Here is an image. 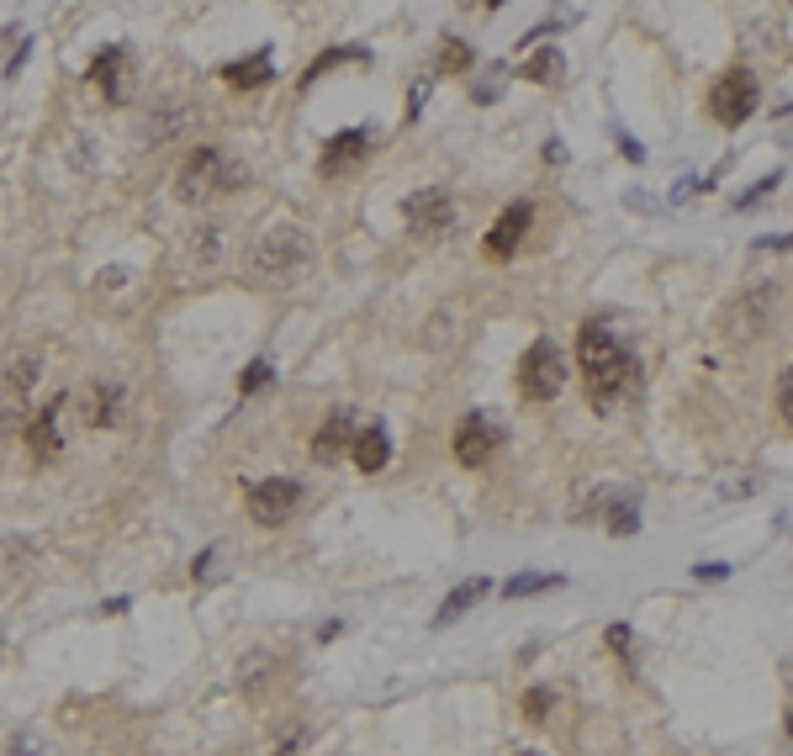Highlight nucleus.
<instances>
[{"mask_svg":"<svg viewBox=\"0 0 793 756\" xmlns=\"http://www.w3.org/2000/svg\"><path fill=\"white\" fill-rule=\"evenodd\" d=\"M577 360H582L587 402H593L598 413H608L619 397H630L635 381H640L635 355H630V349H624L614 334H608V328H598V323H582V334H577Z\"/></svg>","mask_w":793,"mask_h":756,"instance_id":"nucleus-1","label":"nucleus"},{"mask_svg":"<svg viewBox=\"0 0 793 756\" xmlns=\"http://www.w3.org/2000/svg\"><path fill=\"white\" fill-rule=\"evenodd\" d=\"M312 233L307 228H297V223H275L260 244L249 249V281H260V286H297L302 275L312 270Z\"/></svg>","mask_w":793,"mask_h":756,"instance_id":"nucleus-2","label":"nucleus"},{"mask_svg":"<svg viewBox=\"0 0 793 756\" xmlns=\"http://www.w3.org/2000/svg\"><path fill=\"white\" fill-rule=\"evenodd\" d=\"M244 186V164L233 154H223L217 143H201V149L186 154V164L175 170V196L186 207H212L217 196H228Z\"/></svg>","mask_w":793,"mask_h":756,"instance_id":"nucleus-3","label":"nucleus"},{"mask_svg":"<svg viewBox=\"0 0 793 756\" xmlns=\"http://www.w3.org/2000/svg\"><path fill=\"white\" fill-rule=\"evenodd\" d=\"M566 386V355L550 339H534L519 360V392L529 402H556Z\"/></svg>","mask_w":793,"mask_h":756,"instance_id":"nucleus-4","label":"nucleus"},{"mask_svg":"<svg viewBox=\"0 0 793 756\" xmlns=\"http://www.w3.org/2000/svg\"><path fill=\"white\" fill-rule=\"evenodd\" d=\"M244 503H249L254 524L281 529V524L297 519V508H302V482H291V476H265V482H249Z\"/></svg>","mask_w":793,"mask_h":756,"instance_id":"nucleus-5","label":"nucleus"},{"mask_svg":"<svg viewBox=\"0 0 793 756\" xmlns=\"http://www.w3.org/2000/svg\"><path fill=\"white\" fill-rule=\"evenodd\" d=\"M756 101H762V85H756L751 69H725V75L714 80V90H709V112L725 127H741L756 112Z\"/></svg>","mask_w":793,"mask_h":756,"instance_id":"nucleus-6","label":"nucleus"},{"mask_svg":"<svg viewBox=\"0 0 793 756\" xmlns=\"http://www.w3.org/2000/svg\"><path fill=\"white\" fill-rule=\"evenodd\" d=\"M772 312H778V286H751V291H741V297L725 307V334L735 344H746V339H756L767 328Z\"/></svg>","mask_w":793,"mask_h":756,"instance_id":"nucleus-7","label":"nucleus"},{"mask_svg":"<svg viewBox=\"0 0 793 756\" xmlns=\"http://www.w3.org/2000/svg\"><path fill=\"white\" fill-rule=\"evenodd\" d=\"M503 445H508L503 423H492L487 413H466L455 423V460L460 466H487Z\"/></svg>","mask_w":793,"mask_h":756,"instance_id":"nucleus-8","label":"nucleus"},{"mask_svg":"<svg viewBox=\"0 0 793 756\" xmlns=\"http://www.w3.org/2000/svg\"><path fill=\"white\" fill-rule=\"evenodd\" d=\"M582 519H603V529L624 540V534L640 529V503H635V492H624V487H598L593 497H587Z\"/></svg>","mask_w":793,"mask_h":756,"instance_id":"nucleus-9","label":"nucleus"},{"mask_svg":"<svg viewBox=\"0 0 793 756\" xmlns=\"http://www.w3.org/2000/svg\"><path fill=\"white\" fill-rule=\"evenodd\" d=\"M90 85H101V96L122 106L127 96H133V53H127L122 43L101 48L96 59H90Z\"/></svg>","mask_w":793,"mask_h":756,"instance_id":"nucleus-10","label":"nucleus"},{"mask_svg":"<svg viewBox=\"0 0 793 756\" xmlns=\"http://www.w3.org/2000/svg\"><path fill=\"white\" fill-rule=\"evenodd\" d=\"M402 217H408L413 233L434 238V233H445V228L455 223V201H450V191L429 186V191H413L408 201H402Z\"/></svg>","mask_w":793,"mask_h":756,"instance_id":"nucleus-11","label":"nucleus"},{"mask_svg":"<svg viewBox=\"0 0 793 756\" xmlns=\"http://www.w3.org/2000/svg\"><path fill=\"white\" fill-rule=\"evenodd\" d=\"M529 223H534V207H529V201H513V207H508L503 217H497L492 228H487V238H482V254H487V260H508V254H519V244H524Z\"/></svg>","mask_w":793,"mask_h":756,"instance_id":"nucleus-12","label":"nucleus"},{"mask_svg":"<svg viewBox=\"0 0 793 756\" xmlns=\"http://www.w3.org/2000/svg\"><path fill=\"white\" fill-rule=\"evenodd\" d=\"M365 154H371V133H365V127H344L339 138H328V143H323L318 175H328V180H334V175H349Z\"/></svg>","mask_w":793,"mask_h":756,"instance_id":"nucleus-13","label":"nucleus"},{"mask_svg":"<svg viewBox=\"0 0 793 756\" xmlns=\"http://www.w3.org/2000/svg\"><path fill=\"white\" fill-rule=\"evenodd\" d=\"M191 122H196V106H191L186 96H159L154 112H149V122H143V143H164V138L186 133Z\"/></svg>","mask_w":793,"mask_h":756,"instance_id":"nucleus-14","label":"nucleus"},{"mask_svg":"<svg viewBox=\"0 0 793 756\" xmlns=\"http://www.w3.org/2000/svg\"><path fill=\"white\" fill-rule=\"evenodd\" d=\"M349 445H355V413L339 408V413L323 418L318 439H312V460H318V466H334L339 455H349Z\"/></svg>","mask_w":793,"mask_h":756,"instance_id":"nucleus-15","label":"nucleus"},{"mask_svg":"<svg viewBox=\"0 0 793 756\" xmlns=\"http://www.w3.org/2000/svg\"><path fill=\"white\" fill-rule=\"evenodd\" d=\"M80 413L90 429H117V413H122V386L117 381H90L85 397H80Z\"/></svg>","mask_w":793,"mask_h":756,"instance_id":"nucleus-16","label":"nucleus"},{"mask_svg":"<svg viewBox=\"0 0 793 756\" xmlns=\"http://www.w3.org/2000/svg\"><path fill=\"white\" fill-rule=\"evenodd\" d=\"M487 593H492V582H487V577H466L460 587H450V598L439 603V614H434V630H450V624H460V619H466V614H471V608L482 603Z\"/></svg>","mask_w":793,"mask_h":756,"instance_id":"nucleus-17","label":"nucleus"},{"mask_svg":"<svg viewBox=\"0 0 793 756\" xmlns=\"http://www.w3.org/2000/svg\"><path fill=\"white\" fill-rule=\"evenodd\" d=\"M349 460L365 471V476H376L386 460H392V439H386V429L381 423H365V429H355V445H349Z\"/></svg>","mask_w":793,"mask_h":756,"instance_id":"nucleus-18","label":"nucleus"},{"mask_svg":"<svg viewBox=\"0 0 793 756\" xmlns=\"http://www.w3.org/2000/svg\"><path fill=\"white\" fill-rule=\"evenodd\" d=\"M59 408H64V397H53V402H48V408H43L38 418H27V445L38 450L43 460L64 455V434H59Z\"/></svg>","mask_w":793,"mask_h":756,"instance_id":"nucleus-19","label":"nucleus"},{"mask_svg":"<svg viewBox=\"0 0 793 756\" xmlns=\"http://www.w3.org/2000/svg\"><path fill=\"white\" fill-rule=\"evenodd\" d=\"M217 80L233 85V90H260V85L275 80V64H270V53H249V59H233V64L217 69Z\"/></svg>","mask_w":793,"mask_h":756,"instance_id":"nucleus-20","label":"nucleus"},{"mask_svg":"<svg viewBox=\"0 0 793 756\" xmlns=\"http://www.w3.org/2000/svg\"><path fill=\"white\" fill-rule=\"evenodd\" d=\"M556 587H566L561 571H513L503 582V598H540V593H556Z\"/></svg>","mask_w":793,"mask_h":756,"instance_id":"nucleus-21","label":"nucleus"},{"mask_svg":"<svg viewBox=\"0 0 793 756\" xmlns=\"http://www.w3.org/2000/svg\"><path fill=\"white\" fill-rule=\"evenodd\" d=\"M38 376H43V355H38V349H16V355L6 360V386H11V397H27Z\"/></svg>","mask_w":793,"mask_h":756,"instance_id":"nucleus-22","label":"nucleus"},{"mask_svg":"<svg viewBox=\"0 0 793 756\" xmlns=\"http://www.w3.org/2000/svg\"><path fill=\"white\" fill-rule=\"evenodd\" d=\"M524 80H534V85H561V80H566V53L550 48V43H540V48H534V59L524 64Z\"/></svg>","mask_w":793,"mask_h":756,"instance_id":"nucleus-23","label":"nucleus"},{"mask_svg":"<svg viewBox=\"0 0 793 756\" xmlns=\"http://www.w3.org/2000/svg\"><path fill=\"white\" fill-rule=\"evenodd\" d=\"M334 64H365V48H328L323 59H312V69L302 75V85H312V80L323 75V69H334Z\"/></svg>","mask_w":793,"mask_h":756,"instance_id":"nucleus-24","label":"nucleus"},{"mask_svg":"<svg viewBox=\"0 0 793 756\" xmlns=\"http://www.w3.org/2000/svg\"><path fill=\"white\" fill-rule=\"evenodd\" d=\"M270 672H275V656H270V651L238 661V682H244V688H260V682H270Z\"/></svg>","mask_w":793,"mask_h":756,"instance_id":"nucleus-25","label":"nucleus"},{"mask_svg":"<svg viewBox=\"0 0 793 756\" xmlns=\"http://www.w3.org/2000/svg\"><path fill=\"white\" fill-rule=\"evenodd\" d=\"M778 180H783V175L772 170V175H762V180H756V186H746L741 196H735V212H746V207H756V201H762L767 191H778Z\"/></svg>","mask_w":793,"mask_h":756,"instance_id":"nucleus-26","label":"nucleus"},{"mask_svg":"<svg viewBox=\"0 0 793 756\" xmlns=\"http://www.w3.org/2000/svg\"><path fill=\"white\" fill-rule=\"evenodd\" d=\"M265 386H270V360L244 365V376H238V392H265Z\"/></svg>","mask_w":793,"mask_h":756,"instance_id":"nucleus-27","label":"nucleus"},{"mask_svg":"<svg viewBox=\"0 0 793 756\" xmlns=\"http://www.w3.org/2000/svg\"><path fill=\"white\" fill-rule=\"evenodd\" d=\"M11 756H53V746L43 741L38 730H22V735L11 741Z\"/></svg>","mask_w":793,"mask_h":756,"instance_id":"nucleus-28","label":"nucleus"},{"mask_svg":"<svg viewBox=\"0 0 793 756\" xmlns=\"http://www.w3.org/2000/svg\"><path fill=\"white\" fill-rule=\"evenodd\" d=\"M545 714H550V693H545V688H529V693H524V719H534V725H540Z\"/></svg>","mask_w":793,"mask_h":756,"instance_id":"nucleus-29","label":"nucleus"},{"mask_svg":"<svg viewBox=\"0 0 793 756\" xmlns=\"http://www.w3.org/2000/svg\"><path fill=\"white\" fill-rule=\"evenodd\" d=\"M778 413H783V423L793 429V365H788L783 381H778Z\"/></svg>","mask_w":793,"mask_h":756,"instance_id":"nucleus-30","label":"nucleus"},{"mask_svg":"<svg viewBox=\"0 0 793 756\" xmlns=\"http://www.w3.org/2000/svg\"><path fill=\"white\" fill-rule=\"evenodd\" d=\"M466 64H471V48L450 38V43H445V69H450V75H460V69H466Z\"/></svg>","mask_w":793,"mask_h":756,"instance_id":"nucleus-31","label":"nucleus"},{"mask_svg":"<svg viewBox=\"0 0 793 756\" xmlns=\"http://www.w3.org/2000/svg\"><path fill=\"white\" fill-rule=\"evenodd\" d=\"M191 577H196V582H207V577H217V550H201V556L191 561Z\"/></svg>","mask_w":793,"mask_h":756,"instance_id":"nucleus-32","label":"nucleus"},{"mask_svg":"<svg viewBox=\"0 0 793 756\" xmlns=\"http://www.w3.org/2000/svg\"><path fill=\"white\" fill-rule=\"evenodd\" d=\"M608 645H614L624 661H635V656H630V624H608Z\"/></svg>","mask_w":793,"mask_h":756,"instance_id":"nucleus-33","label":"nucleus"},{"mask_svg":"<svg viewBox=\"0 0 793 756\" xmlns=\"http://www.w3.org/2000/svg\"><path fill=\"white\" fill-rule=\"evenodd\" d=\"M693 577H698V582H725L730 566H725V561H704V566H693Z\"/></svg>","mask_w":793,"mask_h":756,"instance_id":"nucleus-34","label":"nucleus"},{"mask_svg":"<svg viewBox=\"0 0 793 756\" xmlns=\"http://www.w3.org/2000/svg\"><path fill=\"white\" fill-rule=\"evenodd\" d=\"M793 249V233H772V238H756V254H783Z\"/></svg>","mask_w":793,"mask_h":756,"instance_id":"nucleus-35","label":"nucleus"},{"mask_svg":"<svg viewBox=\"0 0 793 756\" xmlns=\"http://www.w3.org/2000/svg\"><path fill=\"white\" fill-rule=\"evenodd\" d=\"M27 53H32V43H16V53H11V64H6V80H16V75H22Z\"/></svg>","mask_w":793,"mask_h":756,"instance_id":"nucleus-36","label":"nucleus"},{"mask_svg":"<svg viewBox=\"0 0 793 756\" xmlns=\"http://www.w3.org/2000/svg\"><path fill=\"white\" fill-rule=\"evenodd\" d=\"M429 101V80H413V96H408V117H418V106Z\"/></svg>","mask_w":793,"mask_h":756,"instance_id":"nucleus-37","label":"nucleus"},{"mask_svg":"<svg viewBox=\"0 0 793 756\" xmlns=\"http://www.w3.org/2000/svg\"><path fill=\"white\" fill-rule=\"evenodd\" d=\"M619 149H624V154H630V159H635V164H640V159H645V149H640V143H635V138H619Z\"/></svg>","mask_w":793,"mask_h":756,"instance_id":"nucleus-38","label":"nucleus"},{"mask_svg":"<svg viewBox=\"0 0 793 756\" xmlns=\"http://www.w3.org/2000/svg\"><path fill=\"white\" fill-rule=\"evenodd\" d=\"M503 6H508V0H487V11H503Z\"/></svg>","mask_w":793,"mask_h":756,"instance_id":"nucleus-39","label":"nucleus"},{"mask_svg":"<svg viewBox=\"0 0 793 756\" xmlns=\"http://www.w3.org/2000/svg\"><path fill=\"white\" fill-rule=\"evenodd\" d=\"M519 756H545V751H519Z\"/></svg>","mask_w":793,"mask_h":756,"instance_id":"nucleus-40","label":"nucleus"},{"mask_svg":"<svg viewBox=\"0 0 793 756\" xmlns=\"http://www.w3.org/2000/svg\"><path fill=\"white\" fill-rule=\"evenodd\" d=\"M788 730H793V714H788Z\"/></svg>","mask_w":793,"mask_h":756,"instance_id":"nucleus-41","label":"nucleus"}]
</instances>
